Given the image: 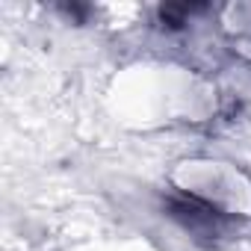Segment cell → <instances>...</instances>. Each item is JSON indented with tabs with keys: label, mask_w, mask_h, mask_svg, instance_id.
Here are the masks:
<instances>
[{
	"label": "cell",
	"mask_w": 251,
	"mask_h": 251,
	"mask_svg": "<svg viewBox=\"0 0 251 251\" xmlns=\"http://www.w3.org/2000/svg\"><path fill=\"white\" fill-rule=\"evenodd\" d=\"M169 216L177 219L189 233H195V239L210 236V242L216 236H222L225 225L230 222L219 207H213V204H207V201H201L195 195H175V198H169Z\"/></svg>",
	"instance_id": "cell-1"
}]
</instances>
